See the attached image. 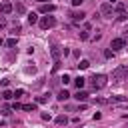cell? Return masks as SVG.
<instances>
[{"instance_id":"5b68a950","label":"cell","mask_w":128,"mask_h":128,"mask_svg":"<svg viewBox=\"0 0 128 128\" xmlns=\"http://www.w3.org/2000/svg\"><path fill=\"white\" fill-rule=\"evenodd\" d=\"M124 46H126V38H124V36H122V38H114V40L110 42V48H112V50H122Z\"/></svg>"},{"instance_id":"3957f363","label":"cell","mask_w":128,"mask_h":128,"mask_svg":"<svg viewBox=\"0 0 128 128\" xmlns=\"http://www.w3.org/2000/svg\"><path fill=\"white\" fill-rule=\"evenodd\" d=\"M100 14H102L104 18H112V16H114V4H112V2H104V4L100 6Z\"/></svg>"},{"instance_id":"52a82bcc","label":"cell","mask_w":128,"mask_h":128,"mask_svg":"<svg viewBox=\"0 0 128 128\" xmlns=\"http://www.w3.org/2000/svg\"><path fill=\"white\" fill-rule=\"evenodd\" d=\"M12 10H14V6H12L10 2H2V4H0V12H2V14H10Z\"/></svg>"},{"instance_id":"d4e9b609","label":"cell","mask_w":128,"mask_h":128,"mask_svg":"<svg viewBox=\"0 0 128 128\" xmlns=\"http://www.w3.org/2000/svg\"><path fill=\"white\" fill-rule=\"evenodd\" d=\"M128 16H126V12H118V20H126Z\"/></svg>"},{"instance_id":"484cf974","label":"cell","mask_w":128,"mask_h":128,"mask_svg":"<svg viewBox=\"0 0 128 128\" xmlns=\"http://www.w3.org/2000/svg\"><path fill=\"white\" fill-rule=\"evenodd\" d=\"M62 82H64V84H68V82H70V76H68V74H64V76H62Z\"/></svg>"},{"instance_id":"ffe728a7","label":"cell","mask_w":128,"mask_h":128,"mask_svg":"<svg viewBox=\"0 0 128 128\" xmlns=\"http://www.w3.org/2000/svg\"><path fill=\"white\" fill-rule=\"evenodd\" d=\"M20 30H22V28H20V24H18V22H14V24H12V32H14V34H18Z\"/></svg>"},{"instance_id":"83f0119b","label":"cell","mask_w":128,"mask_h":128,"mask_svg":"<svg viewBox=\"0 0 128 128\" xmlns=\"http://www.w3.org/2000/svg\"><path fill=\"white\" fill-rule=\"evenodd\" d=\"M20 108H22V104H18V102H14V104H12V110H20Z\"/></svg>"},{"instance_id":"cb8c5ba5","label":"cell","mask_w":128,"mask_h":128,"mask_svg":"<svg viewBox=\"0 0 128 128\" xmlns=\"http://www.w3.org/2000/svg\"><path fill=\"white\" fill-rule=\"evenodd\" d=\"M80 38H82V40H88V38H90V34H88V30H84V32H80Z\"/></svg>"},{"instance_id":"5bb4252c","label":"cell","mask_w":128,"mask_h":128,"mask_svg":"<svg viewBox=\"0 0 128 128\" xmlns=\"http://www.w3.org/2000/svg\"><path fill=\"white\" fill-rule=\"evenodd\" d=\"M2 98H4V100H12V98H14V92H10V90H4V92H2Z\"/></svg>"},{"instance_id":"9a60e30c","label":"cell","mask_w":128,"mask_h":128,"mask_svg":"<svg viewBox=\"0 0 128 128\" xmlns=\"http://www.w3.org/2000/svg\"><path fill=\"white\" fill-rule=\"evenodd\" d=\"M68 98H70V94H68L66 90H62V92L58 94V100H62V102H64V100H68Z\"/></svg>"},{"instance_id":"836d02e7","label":"cell","mask_w":128,"mask_h":128,"mask_svg":"<svg viewBox=\"0 0 128 128\" xmlns=\"http://www.w3.org/2000/svg\"><path fill=\"white\" fill-rule=\"evenodd\" d=\"M2 44H4V42H2V38H0V46H2Z\"/></svg>"},{"instance_id":"7a4b0ae2","label":"cell","mask_w":128,"mask_h":128,"mask_svg":"<svg viewBox=\"0 0 128 128\" xmlns=\"http://www.w3.org/2000/svg\"><path fill=\"white\" fill-rule=\"evenodd\" d=\"M126 76H128V64H122V66H118V68L112 70V80L114 82H122Z\"/></svg>"},{"instance_id":"7c38bea8","label":"cell","mask_w":128,"mask_h":128,"mask_svg":"<svg viewBox=\"0 0 128 128\" xmlns=\"http://www.w3.org/2000/svg\"><path fill=\"white\" fill-rule=\"evenodd\" d=\"M22 110H26V112H34L36 110V104L32 102V104H22Z\"/></svg>"},{"instance_id":"f1b7e54d","label":"cell","mask_w":128,"mask_h":128,"mask_svg":"<svg viewBox=\"0 0 128 128\" xmlns=\"http://www.w3.org/2000/svg\"><path fill=\"white\" fill-rule=\"evenodd\" d=\"M4 26H6V18H4V16H0V28H4Z\"/></svg>"},{"instance_id":"277c9868","label":"cell","mask_w":128,"mask_h":128,"mask_svg":"<svg viewBox=\"0 0 128 128\" xmlns=\"http://www.w3.org/2000/svg\"><path fill=\"white\" fill-rule=\"evenodd\" d=\"M38 24H40L42 30H48V28H52V26L56 24V18H54V16H42V18L38 20Z\"/></svg>"},{"instance_id":"8992f818","label":"cell","mask_w":128,"mask_h":128,"mask_svg":"<svg viewBox=\"0 0 128 128\" xmlns=\"http://www.w3.org/2000/svg\"><path fill=\"white\" fill-rule=\"evenodd\" d=\"M54 10H56V6H54V4H46V2H42V4H40V12H42V14H52Z\"/></svg>"},{"instance_id":"8fae6325","label":"cell","mask_w":128,"mask_h":128,"mask_svg":"<svg viewBox=\"0 0 128 128\" xmlns=\"http://www.w3.org/2000/svg\"><path fill=\"white\" fill-rule=\"evenodd\" d=\"M74 84H76V88H84V84H86V78L78 76V78H74Z\"/></svg>"},{"instance_id":"7402d4cb","label":"cell","mask_w":128,"mask_h":128,"mask_svg":"<svg viewBox=\"0 0 128 128\" xmlns=\"http://www.w3.org/2000/svg\"><path fill=\"white\" fill-rule=\"evenodd\" d=\"M66 122H68L66 116H58V118H56V124H66Z\"/></svg>"},{"instance_id":"ac0fdd59","label":"cell","mask_w":128,"mask_h":128,"mask_svg":"<svg viewBox=\"0 0 128 128\" xmlns=\"http://www.w3.org/2000/svg\"><path fill=\"white\" fill-rule=\"evenodd\" d=\"M6 46H8V48H16V38H10V40H6Z\"/></svg>"},{"instance_id":"30bf717a","label":"cell","mask_w":128,"mask_h":128,"mask_svg":"<svg viewBox=\"0 0 128 128\" xmlns=\"http://www.w3.org/2000/svg\"><path fill=\"white\" fill-rule=\"evenodd\" d=\"M84 16H86V14H84L82 10H80V12H72V14H70V18H72L74 22H80V20H84Z\"/></svg>"},{"instance_id":"d6986e66","label":"cell","mask_w":128,"mask_h":128,"mask_svg":"<svg viewBox=\"0 0 128 128\" xmlns=\"http://www.w3.org/2000/svg\"><path fill=\"white\" fill-rule=\"evenodd\" d=\"M38 104H44V102H48V94H42V96H38V100H36Z\"/></svg>"},{"instance_id":"f546056e","label":"cell","mask_w":128,"mask_h":128,"mask_svg":"<svg viewBox=\"0 0 128 128\" xmlns=\"http://www.w3.org/2000/svg\"><path fill=\"white\" fill-rule=\"evenodd\" d=\"M2 114H6V116H8V114H10V108H8V106H4V108H2Z\"/></svg>"},{"instance_id":"4fadbf2b","label":"cell","mask_w":128,"mask_h":128,"mask_svg":"<svg viewBox=\"0 0 128 128\" xmlns=\"http://www.w3.org/2000/svg\"><path fill=\"white\" fill-rule=\"evenodd\" d=\"M28 22H30V24H36V22H38V16H36V12H30V14H28Z\"/></svg>"},{"instance_id":"6da1fadb","label":"cell","mask_w":128,"mask_h":128,"mask_svg":"<svg viewBox=\"0 0 128 128\" xmlns=\"http://www.w3.org/2000/svg\"><path fill=\"white\" fill-rule=\"evenodd\" d=\"M106 82H108V76H106V74H94V76L90 78V84H92V88H94V90L104 88V86H106Z\"/></svg>"},{"instance_id":"4dcf8cb0","label":"cell","mask_w":128,"mask_h":128,"mask_svg":"<svg viewBox=\"0 0 128 128\" xmlns=\"http://www.w3.org/2000/svg\"><path fill=\"white\" fill-rule=\"evenodd\" d=\"M82 2H84V0H72V6H80Z\"/></svg>"},{"instance_id":"ba28073f","label":"cell","mask_w":128,"mask_h":128,"mask_svg":"<svg viewBox=\"0 0 128 128\" xmlns=\"http://www.w3.org/2000/svg\"><path fill=\"white\" fill-rule=\"evenodd\" d=\"M50 54H52V58L58 62V58H60V54H62V50H60V46H52L50 48Z\"/></svg>"},{"instance_id":"1f68e13d","label":"cell","mask_w":128,"mask_h":128,"mask_svg":"<svg viewBox=\"0 0 128 128\" xmlns=\"http://www.w3.org/2000/svg\"><path fill=\"white\" fill-rule=\"evenodd\" d=\"M124 38H126V40H128V30H126V32H124Z\"/></svg>"},{"instance_id":"2e32d148","label":"cell","mask_w":128,"mask_h":128,"mask_svg":"<svg viewBox=\"0 0 128 128\" xmlns=\"http://www.w3.org/2000/svg\"><path fill=\"white\" fill-rule=\"evenodd\" d=\"M14 10H16L18 14H24V12H26V8H24V4H16V6H14Z\"/></svg>"},{"instance_id":"e0dca14e","label":"cell","mask_w":128,"mask_h":128,"mask_svg":"<svg viewBox=\"0 0 128 128\" xmlns=\"http://www.w3.org/2000/svg\"><path fill=\"white\" fill-rule=\"evenodd\" d=\"M88 66H90V62H88V60H80V64H78V68H80V70H86Z\"/></svg>"},{"instance_id":"44dd1931","label":"cell","mask_w":128,"mask_h":128,"mask_svg":"<svg viewBox=\"0 0 128 128\" xmlns=\"http://www.w3.org/2000/svg\"><path fill=\"white\" fill-rule=\"evenodd\" d=\"M112 102H126V96H112Z\"/></svg>"},{"instance_id":"4316f807","label":"cell","mask_w":128,"mask_h":128,"mask_svg":"<svg viewBox=\"0 0 128 128\" xmlns=\"http://www.w3.org/2000/svg\"><path fill=\"white\" fill-rule=\"evenodd\" d=\"M22 94H24V90H16V92H14V98H20Z\"/></svg>"},{"instance_id":"d6a6232c","label":"cell","mask_w":128,"mask_h":128,"mask_svg":"<svg viewBox=\"0 0 128 128\" xmlns=\"http://www.w3.org/2000/svg\"><path fill=\"white\" fill-rule=\"evenodd\" d=\"M36 2H40V4H42V2H46V0H36Z\"/></svg>"},{"instance_id":"603a6c76","label":"cell","mask_w":128,"mask_h":128,"mask_svg":"<svg viewBox=\"0 0 128 128\" xmlns=\"http://www.w3.org/2000/svg\"><path fill=\"white\" fill-rule=\"evenodd\" d=\"M114 10H116V12H124V4H122V2H118V4L114 6Z\"/></svg>"},{"instance_id":"9c48e42d","label":"cell","mask_w":128,"mask_h":128,"mask_svg":"<svg viewBox=\"0 0 128 128\" xmlns=\"http://www.w3.org/2000/svg\"><path fill=\"white\" fill-rule=\"evenodd\" d=\"M74 98H76V100H78V102H80V100H82V102H84V100H86V98H88V92H84V90H82V88H78V92H76V94H74Z\"/></svg>"}]
</instances>
